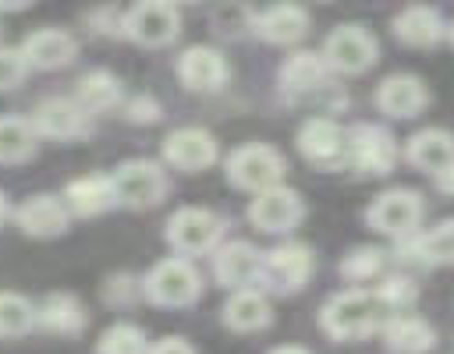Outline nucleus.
<instances>
[{"label":"nucleus","mask_w":454,"mask_h":354,"mask_svg":"<svg viewBox=\"0 0 454 354\" xmlns=\"http://www.w3.org/2000/svg\"><path fill=\"white\" fill-rule=\"evenodd\" d=\"M138 290H142V283H135V276H128V273H114V276L103 283V297H106L110 304H128V301H135Z\"/></svg>","instance_id":"obj_37"},{"label":"nucleus","mask_w":454,"mask_h":354,"mask_svg":"<svg viewBox=\"0 0 454 354\" xmlns=\"http://www.w3.org/2000/svg\"><path fill=\"white\" fill-rule=\"evenodd\" d=\"M252 28H255L259 39H266L273 46H294L309 32V14L294 4H277V7L259 11L252 18Z\"/></svg>","instance_id":"obj_21"},{"label":"nucleus","mask_w":454,"mask_h":354,"mask_svg":"<svg viewBox=\"0 0 454 354\" xmlns=\"http://www.w3.org/2000/svg\"><path fill=\"white\" fill-rule=\"evenodd\" d=\"M298 152L305 163L319 166V170H340L348 166V131L330 120V117H309L301 127H298V138H294Z\"/></svg>","instance_id":"obj_9"},{"label":"nucleus","mask_w":454,"mask_h":354,"mask_svg":"<svg viewBox=\"0 0 454 354\" xmlns=\"http://www.w3.org/2000/svg\"><path fill=\"white\" fill-rule=\"evenodd\" d=\"M39 149V135L28 117H0V163H25Z\"/></svg>","instance_id":"obj_29"},{"label":"nucleus","mask_w":454,"mask_h":354,"mask_svg":"<svg viewBox=\"0 0 454 354\" xmlns=\"http://www.w3.org/2000/svg\"><path fill=\"white\" fill-rule=\"evenodd\" d=\"M415 258L426 266H454V219L436 223L415 237Z\"/></svg>","instance_id":"obj_30"},{"label":"nucleus","mask_w":454,"mask_h":354,"mask_svg":"<svg viewBox=\"0 0 454 354\" xmlns=\"http://www.w3.org/2000/svg\"><path fill=\"white\" fill-rule=\"evenodd\" d=\"M35 329V304L25 294L0 290V336H21Z\"/></svg>","instance_id":"obj_31"},{"label":"nucleus","mask_w":454,"mask_h":354,"mask_svg":"<svg viewBox=\"0 0 454 354\" xmlns=\"http://www.w3.org/2000/svg\"><path fill=\"white\" fill-rule=\"evenodd\" d=\"M383 340L394 354H426L436 343V329L419 315H394L383 322Z\"/></svg>","instance_id":"obj_27"},{"label":"nucleus","mask_w":454,"mask_h":354,"mask_svg":"<svg viewBox=\"0 0 454 354\" xmlns=\"http://www.w3.org/2000/svg\"><path fill=\"white\" fill-rule=\"evenodd\" d=\"M383 273V251L372 244H358L340 258V276L351 283H369Z\"/></svg>","instance_id":"obj_33"},{"label":"nucleus","mask_w":454,"mask_h":354,"mask_svg":"<svg viewBox=\"0 0 454 354\" xmlns=\"http://www.w3.org/2000/svg\"><path fill=\"white\" fill-rule=\"evenodd\" d=\"M376 297H380V304H383L387 312L404 315V308H411V304H415L419 290H415V283H411L408 276H387V280L376 287Z\"/></svg>","instance_id":"obj_34"},{"label":"nucleus","mask_w":454,"mask_h":354,"mask_svg":"<svg viewBox=\"0 0 454 354\" xmlns=\"http://www.w3.org/2000/svg\"><path fill=\"white\" fill-rule=\"evenodd\" d=\"M202 294V276L199 269L174 255V258H160L145 276H142V297L160 304V308H188L195 304Z\"/></svg>","instance_id":"obj_2"},{"label":"nucleus","mask_w":454,"mask_h":354,"mask_svg":"<svg viewBox=\"0 0 454 354\" xmlns=\"http://www.w3.org/2000/svg\"><path fill=\"white\" fill-rule=\"evenodd\" d=\"M174 71H177L181 85L192 88V92H216L227 81V74H231L223 53L213 50V46H188V50H181Z\"/></svg>","instance_id":"obj_18"},{"label":"nucleus","mask_w":454,"mask_h":354,"mask_svg":"<svg viewBox=\"0 0 454 354\" xmlns=\"http://www.w3.org/2000/svg\"><path fill=\"white\" fill-rule=\"evenodd\" d=\"M163 234H167V244H170L181 258H188V255H206V251H216V248H220L223 219H220L213 209L184 205V209L170 212Z\"/></svg>","instance_id":"obj_4"},{"label":"nucleus","mask_w":454,"mask_h":354,"mask_svg":"<svg viewBox=\"0 0 454 354\" xmlns=\"http://www.w3.org/2000/svg\"><path fill=\"white\" fill-rule=\"evenodd\" d=\"M422 195L411 191V188H390L383 195H376L365 209V223L376 230V234H387V237H408L415 234V227L422 223Z\"/></svg>","instance_id":"obj_7"},{"label":"nucleus","mask_w":454,"mask_h":354,"mask_svg":"<svg viewBox=\"0 0 454 354\" xmlns=\"http://www.w3.org/2000/svg\"><path fill=\"white\" fill-rule=\"evenodd\" d=\"M32 127L39 138H53V142H74V138H85L92 131V113H85L74 99L67 96H53V99H43L35 110H32Z\"/></svg>","instance_id":"obj_12"},{"label":"nucleus","mask_w":454,"mask_h":354,"mask_svg":"<svg viewBox=\"0 0 454 354\" xmlns=\"http://www.w3.org/2000/svg\"><path fill=\"white\" fill-rule=\"evenodd\" d=\"M305 216V202L294 188L287 184H277L270 191H259L252 202H248V219L255 230L262 234H287L291 227H298Z\"/></svg>","instance_id":"obj_13"},{"label":"nucleus","mask_w":454,"mask_h":354,"mask_svg":"<svg viewBox=\"0 0 454 354\" xmlns=\"http://www.w3.org/2000/svg\"><path fill=\"white\" fill-rule=\"evenodd\" d=\"M11 219H14V227H18L21 234L46 241V237H60V234L67 230L71 212H67L64 198H57V195H28V198L14 209Z\"/></svg>","instance_id":"obj_17"},{"label":"nucleus","mask_w":454,"mask_h":354,"mask_svg":"<svg viewBox=\"0 0 454 354\" xmlns=\"http://www.w3.org/2000/svg\"><path fill=\"white\" fill-rule=\"evenodd\" d=\"M145 354H195V347L184 336H163L160 343H153Z\"/></svg>","instance_id":"obj_38"},{"label":"nucleus","mask_w":454,"mask_h":354,"mask_svg":"<svg viewBox=\"0 0 454 354\" xmlns=\"http://www.w3.org/2000/svg\"><path fill=\"white\" fill-rule=\"evenodd\" d=\"M390 28H394V35H397L404 46L426 50V46H436V42H440V35H443V18H440V11H433V7H404L401 14H394Z\"/></svg>","instance_id":"obj_26"},{"label":"nucleus","mask_w":454,"mask_h":354,"mask_svg":"<svg viewBox=\"0 0 454 354\" xmlns=\"http://www.w3.org/2000/svg\"><path fill=\"white\" fill-rule=\"evenodd\" d=\"M273 322V308H270V297L255 287L248 290H234L223 304V326L234 329V333H259Z\"/></svg>","instance_id":"obj_23"},{"label":"nucleus","mask_w":454,"mask_h":354,"mask_svg":"<svg viewBox=\"0 0 454 354\" xmlns=\"http://www.w3.org/2000/svg\"><path fill=\"white\" fill-rule=\"evenodd\" d=\"M270 354H309L305 347H273Z\"/></svg>","instance_id":"obj_41"},{"label":"nucleus","mask_w":454,"mask_h":354,"mask_svg":"<svg viewBox=\"0 0 454 354\" xmlns=\"http://www.w3.org/2000/svg\"><path fill=\"white\" fill-rule=\"evenodd\" d=\"M450 39H454V28H450Z\"/></svg>","instance_id":"obj_42"},{"label":"nucleus","mask_w":454,"mask_h":354,"mask_svg":"<svg viewBox=\"0 0 454 354\" xmlns=\"http://www.w3.org/2000/svg\"><path fill=\"white\" fill-rule=\"evenodd\" d=\"M64 205H67L71 216H99V212L114 209V205H117L114 177H103V173L74 177V181L64 188Z\"/></svg>","instance_id":"obj_22"},{"label":"nucleus","mask_w":454,"mask_h":354,"mask_svg":"<svg viewBox=\"0 0 454 354\" xmlns=\"http://www.w3.org/2000/svg\"><path fill=\"white\" fill-rule=\"evenodd\" d=\"M316 273V255L309 244L301 241H287L277 244L270 251H262V273L259 283L273 294H298Z\"/></svg>","instance_id":"obj_5"},{"label":"nucleus","mask_w":454,"mask_h":354,"mask_svg":"<svg viewBox=\"0 0 454 354\" xmlns=\"http://www.w3.org/2000/svg\"><path fill=\"white\" fill-rule=\"evenodd\" d=\"M284 156L280 149L266 145V142H248V145H238L231 156H227V181L241 191H270L284 181Z\"/></svg>","instance_id":"obj_3"},{"label":"nucleus","mask_w":454,"mask_h":354,"mask_svg":"<svg viewBox=\"0 0 454 354\" xmlns=\"http://www.w3.org/2000/svg\"><path fill=\"white\" fill-rule=\"evenodd\" d=\"M28 74V60L21 53V46H0V92H11L25 81Z\"/></svg>","instance_id":"obj_35"},{"label":"nucleus","mask_w":454,"mask_h":354,"mask_svg":"<svg viewBox=\"0 0 454 354\" xmlns=\"http://www.w3.org/2000/svg\"><path fill=\"white\" fill-rule=\"evenodd\" d=\"M145 350H149V340L131 322H114L96 340V354H145Z\"/></svg>","instance_id":"obj_32"},{"label":"nucleus","mask_w":454,"mask_h":354,"mask_svg":"<svg viewBox=\"0 0 454 354\" xmlns=\"http://www.w3.org/2000/svg\"><path fill=\"white\" fill-rule=\"evenodd\" d=\"M85 322H89L85 304H82L74 294H64V290L50 294V297L35 308V326L46 329V333H53V336H74V333L85 329Z\"/></svg>","instance_id":"obj_24"},{"label":"nucleus","mask_w":454,"mask_h":354,"mask_svg":"<svg viewBox=\"0 0 454 354\" xmlns=\"http://www.w3.org/2000/svg\"><path fill=\"white\" fill-rule=\"evenodd\" d=\"M376 57H380V42L365 25H337L323 42L326 67L340 74H362L376 64Z\"/></svg>","instance_id":"obj_8"},{"label":"nucleus","mask_w":454,"mask_h":354,"mask_svg":"<svg viewBox=\"0 0 454 354\" xmlns=\"http://www.w3.org/2000/svg\"><path fill=\"white\" fill-rule=\"evenodd\" d=\"M121 106H124V117H128L131 124H153V120H160V117H163L160 103H156L153 96H145V92H138V96L124 99Z\"/></svg>","instance_id":"obj_36"},{"label":"nucleus","mask_w":454,"mask_h":354,"mask_svg":"<svg viewBox=\"0 0 454 354\" xmlns=\"http://www.w3.org/2000/svg\"><path fill=\"white\" fill-rule=\"evenodd\" d=\"M383 319H387V308L380 304L376 290H362V287L333 294L319 312V326L333 340H362L383 329Z\"/></svg>","instance_id":"obj_1"},{"label":"nucleus","mask_w":454,"mask_h":354,"mask_svg":"<svg viewBox=\"0 0 454 354\" xmlns=\"http://www.w3.org/2000/svg\"><path fill=\"white\" fill-rule=\"evenodd\" d=\"M372 103H376L380 113L397 117V120H408V117H419L429 106V88L415 74H387L376 85Z\"/></svg>","instance_id":"obj_14"},{"label":"nucleus","mask_w":454,"mask_h":354,"mask_svg":"<svg viewBox=\"0 0 454 354\" xmlns=\"http://www.w3.org/2000/svg\"><path fill=\"white\" fill-rule=\"evenodd\" d=\"M326 74H330V67H326L323 53H316V50H298L280 64V85L291 96L319 92L326 85Z\"/></svg>","instance_id":"obj_25"},{"label":"nucleus","mask_w":454,"mask_h":354,"mask_svg":"<svg viewBox=\"0 0 454 354\" xmlns=\"http://www.w3.org/2000/svg\"><path fill=\"white\" fill-rule=\"evenodd\" d=\"M11 216H14V209H11V202H7V195L0 191V227H4V223H7Z\"/></svg>","instance_id":"obj_40"},{"label":"nucleus","mask_w":454,"mask_h":354,"mask_svg":"<svg viewBox=\"0 0 454 354\" xmlns=\"http://www.w3.org/2000/svg\"><path fill=\"white\" fill-rule=\"evenodd\" d=\"M436 188H440V191H447V195H454V166H450V170H443V173L436 177Z\"/></svg>","instance_id":"obj_39"},{"label":"nucleus","mask_w":454,"mask_h":354,"mask_svg":"<svg viewBox=\"0 0 454 354\" xmlns=\"http://www.w3.org/2000/svg\"><path fill=\"white\" fill-rule=\"evenodd\" d=\"M259 273H262V251L248 241H227L213 251V276L231 290H248L252 283H259Z\"/></svg>","instance_id":"obj_16"},{"label":"nucleus","mask_w":454,"mask_h":354,"mask_svg":"<svg viewBox=\"0 0 454 354\" xmlns=\"http://www.w3.org/2000/svg\"><path fill=\"white\" fill-rule=\"evenodd\" d=\"M110 177H114L117 205H128V209H153L170 191L167 170L153 159H124Z\"/></svg>","instance_id":"obj_6"},{"label":"nucleus","mask_w":454,"mask_h":354,"mask_svg":"<svg viewBox=\"0 0 454 354\" xmlns=\"http://www.w3.org/2000/svg\"><path fill=\"white\" fill-rule=\"evenodd\" d=\"M216 152H220L216 138L206 127H177L163 138V159L174 170H184V173H199V170L213 166Z\"/></svg>","instance_id":"obj_15"},{"label":"nucleus","mask_w":454,"mask_h":354,"mask_svg":"<svg viewBox=\"0 0 454 354\" xmlns=\"http://www.w3.org/2000/svg\"><path fill=\"white\" fill-rule=\"evenodd\" d=\"M74 103H78L85 113H106V110H117V106L124 103V88H121V81H117L110 71L96 67V71H85V74L78 78Z\"/></svg>","instance_id":"obj_28"},{"label":"nucleus","mask_w":454,"mask_h":354,"mask_svg":"<svg viewBox=\"0 0 454 354\" xmlns=\"http://www.w3.org/2000/svg\"><path fill=\"white\" fill-rule=\"evenodd\" d=\"M177 32H181V14L174 4L145 0L124 14V35L135 39L138 46H167L177 39Z\"/></svg>","instance_id":"obj_11"},{"label":"nucleus","mask_w":454,"mask_h":354,"mask_svg":"<svg viewBox=\"0 0 454 354\" xmlns=\"http://www.w3.org/2000/svg\"><path fill=\"white\" fill-rule=\"evenodd\" d=\"M21 53H25L28 67H35V71H57V67H67L78 57V42H74L71 32L50 25V28L28 32L25 42H21Z\"/></svg>","instance_id":"obj_19"},{"label":"nucleus","mask_w":454,"mask_h":354,"mask_svg":"<svg viewBox=\"0 0 454 354\" xmlns=\"http://www.w3.org/2000/svg\"><path fill=\"white\" fill-rule=\"evenodd\" d=\"M397 163V142L387 127L380 124H355L348 131V166L369 177L390 173Z\"/></svg>","instance_id":"obj_10"},{"label":"nucleus","mask_w":454,"mask_h":354,"mask_svg":"<svg viewBox=\"0 0 454 354\" xmlns=\"http://www.w3.org/2000/svg\"><path fill=\"white\" fill-rule=\"evenodd\" d=\"M404 159L433 177H440L443 170L454 166V135L443 127H422L408 138L404 145Z\"/></svg>","instance_id":"obj_20"}]
</instances>
